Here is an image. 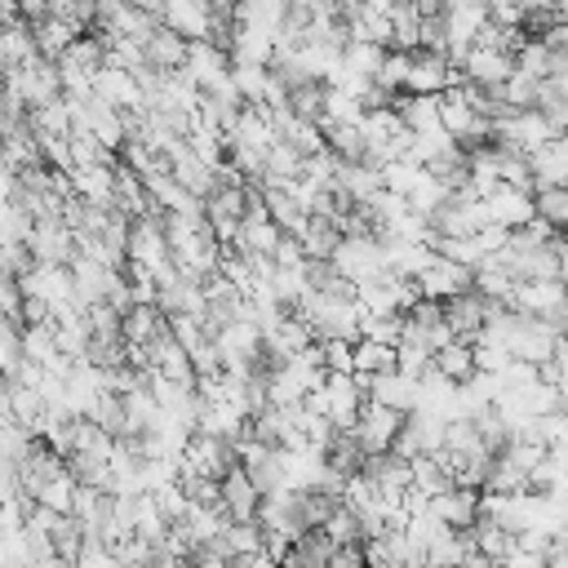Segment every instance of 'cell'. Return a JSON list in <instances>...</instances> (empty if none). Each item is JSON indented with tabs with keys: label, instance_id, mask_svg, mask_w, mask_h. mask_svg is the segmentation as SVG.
<instances>
[{
	"label": "cell",
	"instance_id": "6da1fadb",
	"mask_svg": "<svg viewBox=\"0 0 568 568\" xmlns=\"http://www.w3.org/2000/svg\"><path fill=\"white\" fill-rule=\"evenodd\" d=\"M315 337H346V342H359V328H364V306L355 297H333V293H320V288H306L302 306H297Z\"/></svg>",
	"mask_w": 568,
	"mask_h": 568
},
{
	"label": "cell",
	"instance_id": "7a4b0ae2",
	"mask_svg": "<svg viewBox=\"0 0 568 568\" xmlns=\"http://www.w3.org/2000/svg\"><path fill=\"white\" fill-rule=\"evenodd\" d=\"M444 435H448V417L435 413V408H413L404 413V426L395 435V453L404 457H417V453H439L444 448Z\"/></svg>",
	"mask_w": 568,
	"mask_h": 568
},
{
	"label": "cell",
	"instance_id": "3957f363",
	"mask_svg": "<svg viewBox=\"0 0 568 568\" xmlns=\"http://www.w3.org/2000/svg\"><path fill=\"white\" fill-rule=\"evenodd\" d=\"M399 426H404V413H399V408H390V404H382V399H373V395L364 399V408H359V417H355V435H359L364 453L395 448Z\"/></svg>",
	"mask_w": 568,
	"mask_h": 568
},
{
	"label": "cell",
	"instance_id": "277c9868",
	"mask_svg": "<svg viewBox=\"0 0 568 568\" xmlns=\"http://www.w3.org/2000/svg\"><path fill=\"white\" fill-rule=\"evenodd\" d=\"M373 484H377V493L382 497H390V501H404V493L413 488V462L404 457V453H395V448H382V453H364V466H359Z\"/></svg>",
	"mask_w": 568,
	"mask_h": 568
},
{
	"label": "cell",
	"instance_id": "5b68a950",
	"mask_svg": "<svg viewBox=\"0 0 568 568\" xmlns=\"http://www.w3.org/2000/svg\"><path fill=\"white\" fill-rule=\"evenodd\" d=\"M71 275H75V302L89 311V306H98V302H106V297H111V288H115V280H120L124 271H120V266H111V262H102V257L75 253Z\"/></svg>",
	"mask_w": 568,
	"mask_h": 568
},
{
	"label": "cell",
	"instance_id": "8992f818",
	"mask_svg": "<svg viewBox=\"0 0 568 568\" xmlns=\"http://www.w3.org/2000/svg\"><path fill=\"white\" fill-rule=\"evenodd\" d=\"M493 302H497V297H484V293L470 284V288H462V293H453V297L444 302V315H448V324H453V333H457L462 342H479Z\"/></svg>",
	"mask_w": 568,
	"mask_h": 568
},
{
	"label": "cell",
	"instance_id": "52a82bcc",
	"mask_svg": "<svg viewBox=\"0 0 568 568\" xmlns=\"http://www.w3.org/2000/svg\"><path fill=\"white\" fill-rule=\"evenodd\" d=\"M364 399H368V390H364V382H359L355 373L328 368V377H324V413H328L337 426H355Z\"/></svg>",
	"mask_w": 568,
	"mask_h": 568
},
{
	"label": "cell",
	"instance_id": "ba28073f",
	"mask_svg": "<svg viewBox=\"0 0 568 568\" xmlns=\"http://www.w3.org/2000/svg\"><path fill=\"white\" fill-rule=\"evenodd\" d=\"M27 244L40 262H75V253H80L75 231L62 217H36L31 231H27Z\"/></svg>",
	"mask_w": 568,
	"mask_h": 568
},
{
	"label": "cell",
	"instance_id": "9c48e42d",
	"mask_svg": "<svg viewBox=\"0 0 568 568\" xmlns=\"http://www.w3.org/2000/svg\"><path fill=\"white\" fill-rule=\"evenodd\" d=\"M417 284H422V293H426V297L448 302L453 293H462V288H470V284H475V271H470L466 262H453V257L435 253V257L426 262V271L417 275Z\"/></svg>",
	"mask_w": 568,
	"mask_h": 568
},
{
	"label": "cell",
	"instance_id": "30bf717a",
	"mask_svg": "<svg viewBox=\"0 0 568 568\" xmlns=\"http://www.w3.org/2000/svg\"><path fill=\"white\" fill-rule=\"evenodd\" d=\"M488 200V222H497V226H524V222H532L537 217V191H519V186H497L493 195H484Z\"/></svg>",
	"mask_w": 568,
	"mask_h": 568
},
{
	"label": "cell",
	"instance_id": "8fae6325",
	"mask_svg": "<svg viewBox=\"0 0 568 568\" xmlns=\"http://www.w3.org/2000/svg\"><path fill=\"white\" fill-rule=\"evenodd\" d=\"M280 240H284V226H280V222L271 217V209L257 200V204L248 209V217L240 222V231H235L231 244H240L244 253H275Z\"/></svg>",
	"mask_w": 568,
	"mask_h": 568
},
{
	"label": "cell",
	"instance_id": "7c38bea8",
	"mask_svg": "<svg viewBox=\"0 0 568 568\" xmlns=\"http://www.w3.org/2000/svg\"><path fill=\"white\" fill-rule=\"evenodd\" d=\"M262 497H266V493L253 484V475L244 470V462H240L235 470H226V475H222V506H226V515H231V519H257Z\"/></svg>",
	"mask_w": 568,
	"mask_h": 568
},
{
	"label": "cell",
	"instance_id": "4fadbf2b",
	"mask_svg": "<svg viewBox=\"0 0 568 568\" xmlns=\"http://www.w3.org/2000/svg\"><path fill=\"white\" fill-rule=\"evenodd\" d=\"M142 53H146L151 67H160V71H178V67H186V58H191V36H182L178 27L160 22V27L146 36Z\"/></svg>",
	"mask_w": 568,
	"mask_h": 568
},
{
	"label": "cell",
	"instance_id": "5bb4252c",
	"mask_svg": "<svg viewBox=\"0 0 568 568\" xmlns=\"http://www.w3.org/2000/svg\"><path fill=\"white\" fill-rule=\"evenodd\" d=\"M515 67H519V62H515V53L493 49V44H475V49L466 53V62H462L466 80H475V84H506Z\"/></svg>",
	"mask_w": 568,
	"mask_h": 568
},
{
	"label": "cell",
	"instance_id": "9a60e30c",
	"mask_svg": "<svg viewBox=\"0 0 568 568\" xmlns=\"http://www.w3.org/2000/svg\"><path fill=\"white\" fill-rule=\"evenodd\" d=\"M479 488H470V484H453V488H444V493H435L430 497V510L444 519V524H453V528H470L475 519H479Z\"/></svg>",
	"mask_w": 568,
	"mask_h": 568
},
{
	"label": "cell",
	"instance_id": "2e32d148",
	"mask_svg": "<svg viewBox=\"0 0 568 568\" xmlns=\"http://www.w3.org/2000/svg\"><path fill=\"white\" fill-rule=\"evenodd\" d=\"M333 550H337V537H333L324 524H311L306 532H297V537H293L288 564H302V568H324V564H333Z\"/></svg>",
	"mask_w": 568,
	"mask_h": 568
},
{
	"label": "cell",
	"instance_id": "e0dca14e",
	"mask_svg": "<svg viewBox=\"0 0 568 568\" xmlns=\"http://www.w3.org/2000/svg\"><path fill=\"white\" fill-rule=\"evenodd\" d=\"M439 98L444 93H399L395 98V111H399V120H404V129H413V133H426V129H439L444 120H439Z\"/></svg>",
	"mask_w": 568,
	"mask_h": 568
},
{
	"label": "cell",
	"instance_id": "ac0fdd59",
	"mask_svg": "<svg viewBox=\"0 0 568 568\" xmlns=\"http://www.w3.org/2000/svg\"><path fill=\"white\" fill-rule=\"evenodd\" d=\"M342 222L337 217H328V213H311L306 217V226H302V248H306V257H333L337 253V244H342Z\"/></svg>",
	"mask_w": 568,
	"mask_h": 568
},
{
	"label": "cell",
	"instance_id": "d6986e66",
	"mask_svg": "<svg viewBox=\"0 0 568 568\" xmlns=\"http://www.w3.org/2000/svg\"><path fill=\"white\" fill-rule=\"evenodd\" d=\"M80 31H84L80 22L62 18V13H49V18H40V22H36V44H40V53H44V58H62V53L75 44V36H80Z\"/></svg>",
	"mask_w": 568,
	"mask_h": 568
},
{
	"label": "cell",
	"instance_id": "ffe728a7",
	"mask_svg": "<svg viewBox=\"0 0 568 568\" xmlns=\"http://www.w3.org/2000/svg\"><path fill=\"white\" fill-rule=\"evenodd\" d=\"M532 178H537V191L541 186H568V146L559 138L546 142L541 151H532Z\"/></svg>",
	"mask_w": 568,
	"mask_h": 568
},
{
	"label": "cell",
	"instance_id": "44dd1931",
	"mask_svg": "<svg viewBox=\"0 0 568 568\" xmlns=\"http://www.w3.org/2000/svg\"><path fill=\"white\" fill-rule=\"evenodd\" d=\"M324 124V138H328V151L342 155V160H364L368 155V133L364 124H342V120H320Z\"/></svg>",
	"mask_w": 568,
	"mask_h": 568
},
{
	"label": "cell",
	"instance_id": "7402d4cb",
	"mask_svg": "<svg viewBox=\"0 0 568 568\" xmlns=\"http://www.w3.org/2000/svg\"><path fill=\"white\" fill-rule=\"evenodd\" d=\"M67 470L75 475V484H93V488H115V462L98 457V453H67Z\"/></svg>",
	"mask_w": 568,
	"mask_h": 568
},
{
	"label": "cell",
	"instance_id": "603a6c76",
	"mask_svg": "<svg viewBox=\"0 0 568 568\" xmlns=\"http://www.w3.org/2000/svg\"><path fill=\"white\" fill-rule=\"evenodd\" d=\"M399 368V346L395 342H377V337H359L355 342V373H390Z\"/></svg>",
	"mask_w": 568,
	"mask_h": 568
},
{
	"label": "cell",
	"instance_id": "cb8c5ba5",
	"mask_svg": "<svg viewBox=\"0 0 568 568\" xmlns=\"http://www.w3.org/2000/svg\"><path fill=\"white\" fill-rule=\"evenodd\" d=\"M435 368L444 373V377H453V382H466V377H475V342H462V337H453L448 346H439L435 351Z\"/></svg>",
	"mask_w": 568,
	"mask_h": 568
},
{
	"label": "cell",
	"instance_id": "d4e9b609",
	"mask_svg": "<svg viewBox=\"0 0 568 568\" xmlns=\"http://www.w3.org/2000/svg\"><path fill=\"white\" fill-rule=\"evenodd\" d=\"M231 84L244 102H266L271 84V62H231Z\"/></svg>",
	"mask_w": 568,
	"mask_h": 568
},
{
	"label": "cell",
	"instance_id": "484cf974",
	"mask_svg": "<svg viewBox=\"0 0 568 568\" xmlns=\"http://www.w3.org/2000/svg\"><path fill=\"white\" fill-rule=\"evenodd\" d=\"M288 111L302 120H324L328 111V80H302L297 89H288Z\"/></svg>",
	"mask_w": 568,
	"mask_h": 568
},
{
	"label": "cell",
	"instance_id": "4316f807",
	"mask_svg": "<svg viewBox=\"0 0 568 568\" xmlns=\"http://www.w3.org/2000/svg\"><path fill=\"white\" fill-rule=\"evenodd\" d=\"M390 22H395V44H390V49H417V44H422V4L395 0Z\"/></svg>",
	"mask_w": 568,
	"mask_h": 568
},
{
	"label": "cell",
	"instance_id": "83f0119b",
	"mask_svg": "<svg viewBox=\"0 0 568 568\" xmlns=\"http://www.w3.org/2000/svg\"><path fill=\"white\" fill-rule=\"evenodd\" d=\"M84 537H89V528H84L80 515H62L58 528H53V546H58V555H62L71 568H75V559H80V550H84Z\"/></svg>",
	"mask_w": 568,
	"mask_h": 568
},
{
	"label": "cell",
	"instance_id": "f1b7e54d",
	"mask_svg": "<svg viewBox=\"0 0 568 568\" xmlns=\"http://www.w3.org/2000/svg\"><path fill=\"white\" fill-rule=\"evenodd\" d=\"M426 173V164H417L413 155H395L386 169H382V178H386V186L390 191H399V195H408L413 186H417V178Z\"/></svg>",
	"mask_w": 568,
	"mask_h": 568
},
{
	"label": "cell",
	"instance_id": "f546056e",
	"mask_svg": "<svg viewBox=\"0 0 568 568\" xmlns=\"http://www.w3.org/2000/svg\"><path fill=\"white\" fill-rule=\"evenodd\" d=\"M359 337H377V342H395V346H399V337H404V311H390V315H373V311H364V328H359Z\"/></svg>",
	"mask_w": 568,
	"mask_h": 568
},
{
	"label": "cell",
	"instance_id": "4dcf8cb0",
	"mask_svg": "<svg viewBox=\"0 0 568 568\" xmlns=\"http://www.w3.org/2000/svg\"><path fill=\"white\" fill-rule=\"evenodd\" d=\"M324 528L337 537V546H342V541H368V537H364V528H359V515H355L346 501L324 519Z\"/></svg>",
	"mask_w": 568,
	"mask_h": 568
},
{
	"label": "cell",
	"instance_id": "1f68e13d",
	"mask_svg": "<svg viewBox=\"0 0 568 568\" xmlns=\"http://www.w3.org/2000/svg\"><path fill=\"white\" fill-rule=\"evenodd\" d=\"M537 84H541L537 75H528V71L515 67L501 89H506V102H510V106H537Z\"/></svg>",
	"mask_w": 568,
	"mask_h": 568
},
{
	"label": "cell",
	"instance_id": "d6a6232c",
	"mask_svg": "<svg viewBox=\"0 0 568 568\" xmlns=\"http://www.w3.org/2000/svg\"><path fill=\"white\" fill-rule=\"evenodd\" d=\"M444 195H448V186H444L435 173H422V178H417V186L408 191V204H413L417 213H430V209H435Z\"/></svg>",
	"mask_w": 568,
	"mask_h": 568
},
{
	"label": "cell",
	"instance_id": "836d02e7",
	"mask_svg": "<svg viewBox=\"0 0 568 568\" xmlns=\"http://www.w3.org/2000/svg\"><path fill=\"white\" fill-rule=\"evenodd\" d=\"M40 266V257L31 253V244L27 240H4V275H31Z\"/></svg>",
	"mask_w": 568,
	"mask_h": 568
},
{
	"label": "cell",
	"instance_id": "e575fe53",
	"mask_svg": "<svg viewBox=\"0 0 568 568\" xmlns=\"http://www.w3.org/2000/svg\"><path fill=\"white\" fill-rule=\"evenodd\" d=\"M355 564H368V546L364 541H342L333 550V568H355Z\"/></svg>",
	"mask_w": 568,
	"mask_h": 568
},
{
	"label": "cell",
	"instance_id": "d590c367",
	"mask_svg": "<svg viewBox=\"0 0 568 568\" xmlns=\"http://www.w3.org/2000/svg\"><path fill=\"white\" fill-rule=\"evenodd\" d=\"M559 280L568 284V235H559Z\"/></svg>",
	"mask_w": 568,
	"mask_h": 568
},
{
	"label": "cell",
	"instance_id": "8d00e7d4",
	"mask_svg": "<svg viewBox=\"0 0 568 568\" xmlns=\"http://www.w3.org/2000/svg\"><path fill=\"white\" fill-rule=\"evenodd\" d=\"M524 4V13H532V9H555V0H519Z\"/></svg>",
	"mask_w": 568,
	"mask_h": 568
}]
</instances>
